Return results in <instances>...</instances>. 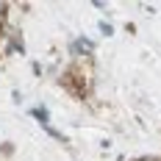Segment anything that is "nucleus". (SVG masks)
I'll return each mask as SVG.
<instances>
[]
</instances>
